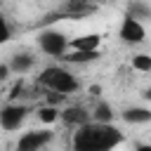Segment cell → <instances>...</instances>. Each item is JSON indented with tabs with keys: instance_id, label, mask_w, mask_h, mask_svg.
Listing matches in <instances>:
<instances>
[{
	"instance_id": "obj_12",
	"label": "cell",
	"mask_w": 151,
	"mask_h": 151,
	"mask_svg": "<svg viewBox=\"0 0 151 151\" xmlns=\"http://www.w3.org/2000/svg\"><path fill=\"white\" fill-rule=\"evenodd\" d=\"M90 120H94V123H113V109H111V104L104 101V99H97L94 109L90 111Z\"/></svg>"
},
{
	"instance_id": "obj_11",
	"label": "cell",
	"mask_w": 151,
	"mask_h": 151,
	"mask_svg": "<svg viewBox=\"0 0 151 151\" xmlns=\"http://www.w3.org/2000/svg\"><path fill=\"white\" fill-rule=\"evenodd\" d=\"M101 35L99 33H85L78 38H68V50H99Z\"/></svg>"
},
{
	"instance_id": "obj_5",
	"label": "cell",
	"mask_w": 151,
	"mask_h": 151,
	"mask_svg": "<svg viewBox=\"0 0 151 151\" xmlns=\"http://www.w3.org/2000/svg\"><path fill=\"white\" fill-rule=\"evenodd\" d=\"M52 130L50 127H40V130H28L19 137L14 151H42L50 142H52Z\"/></svg>"
},
{
	"instance_id": "obj_15",
	"label": "cell",
	"mask_w": 151,
	"mask_h": 151,
	"mask_svg": "<svg viewBox=\"0 0 151 151\" xmlns=\"http://www.w3.org/2000/svg\"><path fill=\"white\" fill-rule=\"evenodd\" d=\"M57 118H59V109H57V106L45 104V106H40V109H38V120H40V123L52 125V123H57Z\"/></svg>"
},
{
	"instance_id": "obj_8",
	"label": "cell",
	"mask_w": 151,
	"mask_h": 151,
	"mask_svg": "<svg viewBox=\"0 0 151 151\" xmlns=\"http://www.w3.org/2000/svg\"><path fill=\"white\" fill-rule=\"evenodd\" d=\"M7 66H9L12 73L24 76V73H28V71L35 66V57H33L31 52H14V54L9 57V61H7Z\"/></svg>"
},
{
	"instance_id": "obj_14",
	"label": "cell",
	"mask_w": 151,
	"mask_h": 151,
	"mask_svg": "<svg viewBox=\"0 0 151 151\" xmlns=\"http://www.w3.org/2000/svg\"><path fill=\"white\" fill-rule=\"evenodd\" d=\"M127 14L132 17V19H137V21H146L149 17H151V7L146 5V0H132L130 5H127Z\"/></svg>"
},
{
	"instance_id": "obj_1",
	"label": "cell",
	"mask_w": 151,
	"mask_h": 151,
	"mask_svg": "<svg viewBox=\"0 0 151 151\" xmlns=\"http://www.w3.org/2000/svg\"><path fill=\"white\" fill-rule=\"evenodd\" d=\"M123 132L113 123H94L87 120L76 127L71 149L73 151H113L123 144Z\"/></svg>"
},
{
	"instance_id": "obj_3",
	"label": "cell",
	"mask_w": 151,
	"mask_h": 151,
	"mask_svg": "<svg viewBox=\"0 0 151 151\" xmlns=\"http://www.w3.org/2000/svg\"><path fill=\"white\" fill-rule=\"evenodd\" d=\"M38 42V50L47 57H61L66 50H68V35L64 31H57V28H42L35 38Z\"/></svg>"
},
{
	"instance_id": "obj_9",
	"label": "cell",
	"mask_w": 151,
	"mask_h": 151,
	"mask_svg": "<svg viewBox=\"0 0 151 151\" xmlns=\"http://www.w3.org/2000/svg\"><path fill=\"white\" fill-rule=\"evenodd\" d=\"M120 118L127 125H146L151 120V109L149 106H127V109H123Z\"/></svg>"
},
{
	"instance_id": "obj_13",
	"label": "cell",
	"mask_w": 151,
	"mask_h": 151,
	"mask_svg": "<svg viewBox=\"0 0 151 151\" xmlns=\"http://www.w3.org/2000/svg\"><path fill=\"white\" fill-rule=\"evenodd\" d=\"M90 12H94V5H92L90 0H66V7H64L61 14L78 19V17H85V14H90Z\"/></svg>"
},
{
	"instance_id": "obj_16",
	"label": "cell",
	"mask_w": 151,
	"mask_h": 151,
	"mask_svg": "<svg viewBox=\"0 0 151 151\" xmlns=\"http://www.w3.org/2000/svg\"><path fill=\"white\" fill-rule=\"evenodd\" d=\"M132 68L139 71V73H149V71H151V57H149L146 52L134 54V57H132Z\"/></svg>"
},
{
	"instance_id": "obj_21",
	"label": "cell",
	"mask_w": 151,
	"mask_h": 151,
	"mask_svg": "<svg viewBox=\"0 0 151 151\" xmlns=\"http://www.w3.org/2000/svg\"><path fill=\"white\" fill-rule=\"evenodd\" d=\"M87 92H90L92 97H99V94H101V87H99V85H92V87H90Z\"/></svg>"
},
{
	"instance_id": "obj_18",
	"label": "cell",
	"mask_w": 151,
	"mask_h": 151,
	"mask_svg": "<svg viewBox=\"0 0 151 151\" xmlns=\"http://www.w3.org/2000/svg\"><path fill=\"white\" fill-rule=\"evenodd\" d=\"M64 99H66V94H59V92H50V90H47V101H45V104H50V106H61Z\"/></svg>"
},
{
	"instance_id": "obj_7",
	"label": "cell",
	"mask_w": 151,
	"mask_h": 151,
	"mask_svg": "<svg viewBox=\"0 0 151 151\" xmlns=\"http://www.w3.org/2000/svg\"><path fill=\"white\" fill-rule=\"evenodd\" d=\"M59 120L64 125H68V127H78V125H83V123L90 120V111L85 106H80V104L66 106V109H59Z\"/></svg>"
},
{
	"instance_id": "obj_23",
	"label": "cell",
	"mask_w": 151,
	"mask_h": 151,
	"mask_svg": "<svg viewBox=\"0 0 151 151\" xmlns=\"http://www.w3.org/2000/svg\"><path fill=\"white\" fill-rule=\"evenodd\" d=\"M0 12H2V0H0Z\"/></svg>"
},
{
	"instance_id": "obj_17",
	"label": "cell",
	"mask_w": 151,
	"mask_h": 151,
	"mask_svg": "<svg viewBox=\"0 0 151 151\" xmlns=\"http://www.w3.org/2000/svg\"><path fill=\"white\" fill-rule=\"evenodd\" d=\"M9 40H12V26H9L7 17L0 12V47H2L5 42H9Z\"/></svg>"
},
{
	"instance_id": "obj_20",
	"label": "cell",
	"mask_w": 151,
	"mask_h": 151,
	"mask_svg": "<svg viewBox=\"0 0 151 151\" xmlns=\"http://www.w3.org/2000/svg\"><path fill=\"white\" fill-rule=\"evenodd\" d=\"M9 76H12L9 66H7V64H0V83H5V80H7Z\"/></svg>"
},
{
	"instance_id": "obj_6",
	"label": "cell",
	"mask_w": 151,
	"mask_h": 151,
	"mask_svg": "<svg viewBox=\"0 0 151 151\" xmlns=\"http://www.w3.org/2000/svg\"><path fill=\"white\" fill-rule=\"evenodd\" d=\"M118 38L125 45H142L146 40V28H144L142 21L132 19L130 14H125L123 21H120V28H118Z\"/></svg>"
},
{
	"instance_id": "obj_4",
	"label": "cell",
	"mask_w": 151,
	"mask_h": 151,
	"mask_svg": "<svg viewBox=\"0 0 151 151\" xmlns=\"http://www.w3.org/2000/svg\"><path fill=\"white\" fill-rule=\"evenodd\" d=\"M26 116H28V106H24V104H19V101L5 104V106L0 109V130H5V132L19 130V127L24 125Z\"/></svg>"
},
{
	"instance_id": "obj_19",
	"label": "cell",
	"mask_w": 151,
	"mask_h": 151,
	"mask_svg": "<svg viewBox=\"0 0 151 151\" xmlns=\"http://www.w3.org/2000/svg\"><path fill=\"white\" fill-rule=\"evenodd\" d=\"M21 92H24V83L19 80V83H17L14 87H12V94H9V101H17V99L21 97Z\"/></svg>"
},
{
	"instance_id": "obj_22",
	"label": "cell",
	"mask_w": 151,
	"mask_h": 151,
	"mask_svg": "<svg viewBox=\"0 0 151 151\" xmlns=\"http://www.w3.org/2000/svg\"><path fill=\"white\" fill-rule=\"evenodd\" d=\"M134 151H151V146H149V144H137Z\"/></svg>"
},
{
	"instance_id": "obj_2",
	"label": "cell",
	"mask_w": 151,
	"mask_h": 151,
	"mask_svg": "<svg viewBox=\"0 0 151 151\" xmlns=\"http://www.w3.org/2000/svg\"><path fill=\"white\" fill-rule=\"evenodd\" d=\"M38 85L40 87H45V90H50V92H59V94H73V92H78V87H80V83H78V78L68 71V68H64V66H45L40 73H38Z\"/></svg>"
},
{
	"instance_id": "obj_10",
	"label": "cell",
	"mask_w": 151,
	"mask_h": 151,
	"mask_svg": "<svg viewBox=\"0 0 151 151\" xmlns=\"http://www.w3.org/2000/svg\"><path fill=\"white\" fill-rule=\"evenodd\" d=\"M101 57L99 50H66L59 59H64L66 64H90V61H97Z\"/></svg>"
}]
</instances>
